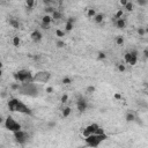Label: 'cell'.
<instances>
[{"mask_svg": "<svg viewBox=\"0 0 148 148\" xmlns=\"http://www.w3.org/2000/svg\"><path fill=\"white\" fill-rule=\"evenodd\" d=\"M13 44H14L15 46H19V44H20V38H19L18 36H15V37L13 38Z\"/></svg>", "mask_w": 148, "mask_h": 148, "instance_id": "obj_18", "label": "cell"}, {"mask_svg": "<svg viewBox=\"0 0 148 148\" xmlns=\"http://www.w3.org/2000/svg\"><path fill=\"white\" fill-rule=\"evenodd\" d=\"M125 8H126L128 12H130V11H132V9H133V4L127 1V3H126V5H125Z\"/></svg>", "mask_w": 148, "mask_h": 148, "instance_id": "obj_17", "label": "cell"}, {"mask_svg": "<svg viewBox=\"0 0 148 148\" xmlns=\"http://www.w3.org/2000/svg\"><path fill=\"white\" fill-rule=\"evenodd\" d=\"M98 127H100V126H98L97 124H91V125H88V126H87V127H84V128H83V131H82L83 137H84V138H87V137H89V135L95 134Z\"/></svg>", "mask_w": 148, "mask_h": 148, "instance_id": "obj_9", "label": "cell"}, {"mask_svg": "<svg viewBox=\"0 0 148 148\" xmlns=\"http://www.w3.org/2000/svg\"><path fill=\"white\" fill-rule=\"evenodd\" d=\"M11 24L14 26V28H19V23L16 21H14V20H11Z\"/></svg>", "mask_w": 148, "mask_h": 148, "instance_id": "obj_23", "label": "cell"}, {"mask_svg": "<svg viewBox=\"0 0 148 148\" xmlns=\"http://www.w3.org/2000/svg\"><path fill=\"white\" fill-rule=\"evenodd\" d=\"M56 34H57L59 37H61V36H64V35H65V34H64L63 31H60V30H57V31H56Z\"/></svg>", "mask_w": 148, "mask_h": 148, "instance_id": "obj_26", "label": "cell"}, {"mask_svg": "<svg viewBox=\"0 0 148 148\" xmlns=\"http://www.w3.org/2000/svg\"><path fill=\"white\" fill-rule=\"evenodd\" d=\"M70 82V79H64V83H68Z\"/></svg>", "mask_w": 148, "mask_h": 148, "instance_id": "obj_30", "label": "cell"}, {"mask_svg": "<svg viewBox=\"0 0 148 148\" xmlns=\"http://www.w3.org/2000/svg\"><path fill=\"white\" fill-rule=\"evenodd\" d=\"M13 134H14V139L16 140V142H19V143H21V145L26 143V142L28 141V139H29L28 132H26V131H23V130H21V131H19V132H15V133H13Z\"/></svg>", "mask_w": 148, "mask_h": 148, "instance_id": "obj_7", "label": "cell"}, {"mask_svg": "<svg viewBox=\"0 0 148 148\" xmlns=\"http://www.w3.org/2000/svg\"><path fill=\"white\" fill-rule=\"evenodd\" d=\"M3 122H4V118H3V117H1V116H0V124H1V123H3Z\"/></svg>", "mask_w": 148, "mask_h": 148, "instance_id": "obj_32", "label": "cell"}, {"mask_svg": "<svg viewBox=\"0 0 148 148\" xmlns=\"http://www.w3.org/2000/svg\"><path fill=\"white\" fill-rule=\"evenodd\" d=\"M5 127L6 130H8L9 132H19L22 130V126L19 122H16V119L13 117V116H7L5 118Z\"/></svg>", "mask_w": 148, "mask_h": 148, "instance_id": "obj_3", "label": "cell"}, {"mask_svg": "<svg viewBox=\"0 0 148 148\" xmlns=\"http://www.w3.org/2000/svg\"><path fill=\"white\" fill-rule=\"evenodd\" d=\"M95 15H96V13H95L94 9H89V11H88V16H89V18H94Z\"/></svg>", "mask_w": 148, "mask_h": 148, "instance_id": "obj_19", "label": "cell"}, {"mask_svg": "<svg viewBox=\"0 0 148 148\" xmlns=\"http://www.w3.org/2000/svg\"><path fill=\"white\" fill-rule=\"evenodd\" d=\"M72 28H73V23H72V20H70V21H67V23H66V30H72Z\"/></svg>", "mask_w": 148, "mask_h": 148, "instance_id": "obj_16", "label": "cell"}, {"mask_svg": "<svg viewBox=\"0 0 148 148\" xmlns=\"http://www.w3.org/2000/svg\"><path fill=\"white\" fill-rule=\"evenodd\" d=\"M34 1H32V0H29V1H27V6H29V7H32L34 6Z\"/></svg>", "mask_w": 148, "mask_h": 148, "instance_id": "obj_24", "label": "cell"}, {"mask_svg": "<svg viewBox=\"0 0 148 148\" xmlns=\"http://www.w3.org/2000/svg\"><path fill=\"white\" fill-rule=\"evenodd\" d=\"M57 45H58V47H63L65 44H64V42H61V41H59L58 43H57Z\"/></svg>", "mask_w": 148, "mask_h": 148, "instance_id": "obj_27", "label": "cell"}, {"mask_svg": "<svg viewBox=\"0 0 148 148\" xmlns=\"http://www.w3.org/2000/svg\"><path fill=\"white\" fill-rule=\"evenodd\" d=\"M116 26H117V28H120V29L125 28V20H124V19H118V20H116Z\"/></svg>", "mask_w": 148, "mask_h": 148, "instance_id": "obj_13", "label": "cell"}, {"mask_svg": "<svg viewBox=\"0 0 148 148\" xmlns=\"http://www.w3.org/2000/svg\"><path fill=\"white\" fill-rule=\"evenodd\" d=\"M8 109L12 112H19L23 115H31V110L21 101H19L18 98H12L8 102Z\"/></svg>", "mask_w": 148, "mask_h": 148, "instance_id": "obj_1", "label": "cell"}, {"mask_svg": "<svg viewBox=\"0 0 148 148\" xmlns=\"http://www.w3.org/2000/svg\"><path fill=\"white\" fill-rule=\"evenodd\" d=\"M137 60H138V52L137 51H130L125 55V63L127 65H135L137 64Z\"/></svg>", "mask_w": 148, "mask_h": 148, "instance_id": "obj_8", "label": "cell"}, {"mask_svg": "<svg viewBox=\"0 0 148 148\" xmlns=\"http://www.w3.org/2000/svg\"><path fill=\"white\" fill-rule=\"evenodd\" d=\"M76 104H78V109H79V111H81V112H82V111H84V110H86V108H87V104H86V102H84L83 100H80Z\"/></svg>", "mask_w": 148, "mask_h": 148, "instance_id": "obj_12", "label": "cell"}, {"mask_svg": "<svg viewBox=\"0 0 148 148\" xmlns=\"http://www.w3.org/2000/svg\"><path fill=\"white\" fill-rule=\"evenodd\" d=\"M66 101H67V96L65 95V96H63V98H61V102H63V103H65Z\"/></svg>", "mask_w": 148, "mask_h": 148, "instance_id": "obj_28", "label": "cell"}, {"mask_svg": "<svg viewBox=\"0 0 148 148\" xmlns=\"http://www.w3.org/2000/svg\"><path fill=\"white\" fill-rule=\"evenodd\" d=\"M123 42H124V41H123V38H122V37H118V38H117V44H118V45L123 44Z\"/></svg>", "mask_w": 148, "mask_h": 148, "instance_id": "obj_25", "label": "cell"}, {"mask_svg": "<svg viewBox=\"0 0 148 148\" xmlns=\"http://www.w3.org/2000/svg\"><path fill=\"white\" fill-rule=\"evenodd\" d=\"M122 15H123V11H118L117 14H116V16H115V19H116V20L122 19Z\"/></svg>", "mask_w": 148, "mask_h": 148, "instance_id": "obj_20", "label": "cell"}, {"mask_svg": "<svg viewBox=\"0 0 148 148\" xmlns=\"http://www.w3.org/2000/svg\"><path fill=\"white\" fill-rule=\"evenodd\" d=\"M21 91L22 94H26V95H36L38 93L37 90V87L34 82H28V83H23V86L21 87Z\"/></svg>", "mask_w": 148, "mask_h": 148, "instance_id": "obj_6", "label": "cell"}, {"mask_svg": "<svg viewBox=\"0 0 148 148\" xmlns=\"http://www.w3.org/2000/svg\"><path fill=\"white\" fill-rule=\"evenodd\" d=\"M118 70H119V71H122V72H123V71H125V67H124V66H123V65H120V66H119V67H118Z\"/></svg>", "mask_w": 148, "mask_h": 148, "instance_id": "obj_29", "label": "cell"}, {"mask_svg": "<svg viewBox=\"0 0 148 148\" xmlns=\"http://www.w3.org/2000/svg\"><path fill=\"white\" fill-rule=\"evenodd\" d=\"M42 22H43V27H46V28H47L49 24L52 22V18H51L50 15H45V16H43Z\"/></svg>", "mask_w": 148, "mask_h": 148, "instance_id": "obj_11", "label": "cell"}, {"mask_svg": "<svg viewBox=\"0 0 148 148\" xmlns=\"http://www.w3.org/2000/svg\"><path fill=\"white\" fill-rule=\"evenodd\" d=\"M126 120H128V122H132V120H134V116H133L132 114H128V115L126 116Z\"/></svg>", "mask_w": 148, "mask_h": 148, "instance_id": "obj_22", "label": "cell"}, {"mask_svg": "<svg viewBox=\"0 0 148 148\" xmlns=\"http://www.w3.org/2000/svg\"><path fill=\"white\" fill-rule=\"evenodd\" d=\"M95 21H96L97 23H101V22L103 21V15H102V14H97V15H95Z\"/></svg>", "mask_w": 148, "mask_h": 148, "instance_id": "obj_14", "label": "cell"}, {"mask_svg": "<svg viewBox=\"0 0 148 148\" xmlns=\"http://www.w3.org/2000/svg\"><path fill=\"white\" fill-rule=\"evenodd\" d=\"M116 98H122V96H120V95H118V94H117V95H116Z\"/></svg>", "mask_w": 148, "mask_h": 148, "instance_id": "obj_33", "label": "cell"}, {"mask_svg": "<svg viewBox=\"0 0 148 148\" xmlns=\"http://www.w3.org/2000/svg\"><path fill=\"white\" fill-rule=\"evenodd\" d=\"M30 37H31V39H32L34 42H39V41L42 39V34H41V31L35 30V31H32V32H31Z\"/></svg>", "mask_w": 148, "mask_h": 148, "instance_id": "obj_10", "label": "cell"}, {"mask_svg": "<svg viewBox=\"0 0 148 148\" xmlns=\"http://www.w3.org/2000/svg\"><path fill=\"white\" fill-rule=\"evenodd\" d=\"M51 78L50 72L46 71H39L32 75V82H38V83H46Z\"/></svg>", "mask_w": 148, "mask_h": 148, "instance_id": "obj_4", "label": "cell"}, {"mask_svg": "<svg viewBox=\"0 0 148 148\" xmlns=\"http://www.w3.org/2000/svg\"><path fill=\"white\" fill-rule=\"evenodd\" d=\"M143 32H145V31H143V30H142V29H139V34H141V35H142V34H143Z\"/></svg>", "mask_w": 148, "mask_h": 148, "instance_id": "obj_31", "label": "cell"}, {"mask_svg": "<svg viewBox=\"0 0 148 148\" xmlns=\"http://www.w3.org/2000/svg\"><path fill=\"white\" fill-rule=\"evenodd\" d=\"M1 67H3V64H1V63H0V68H1Z\"/></svg>", "mask_w": 148, "mask_h": 148, "instance_id": "obj_34", "label": "cell"}, {"mask_svg": "<svg viewBox=\"0 0 148 148\" xmlns=\"http://www.w3.org/2000/svg\"><path fill=\"white\" fill-rule=\"evenodd\" d=\"M1 73H3V72H1V70H0V75H1Z\"/></svg>", "mask_w": 148, "mask_h": 148, "instance_id": "obj_35", "label": "cell"}, {"mask_svg": "<svg viewBox=\"0 0 148 148\" xmlns=\"http://www.w3.org/2000/svg\"><path fill=\"white\" fill-rule=\"evenodd\" d=\"M109 137L105 133L104 134H93V135H89V137L84 138V142L90 148H97L103 141H105Z\"/></svg>", "mask_w": 148, "mask_h": 148, "instance_id": "obj_2", "label": "cell"}, {"mask_svg": "<svg viewBox=\"0 0 148 148\" xmlns=\"http://www.w3.org/2000/svg\"><path fill=\"white\" fill-rule=\"evenodd\" d=\"M15 79L20 82H23V83H28L30 81H32V75L30 74L29 71L27 70H21L19 71L16 74H15Z\"/></svg>", "mask_w": 148, "mask_h": 148, "instance_id": "obj_5", "label": "cell"}, {"mask_svg": "<svg viewBox=\"0 0 148 148\" xmlns=\"http://www.w3.org/2000/svg\"><path fill=\"white\" fill-rule=\"evenodd\" d=\"M63 114H64V116H65V117H67V116L71 114V109H70V108H66V109H64V112H63Z\"/></svg>", "mask_w": 148, "mask_h": 148, "instance_id": "obj_21", "label": "cell"}, {"mask_svg": "<svg viewBox=\"0 0 148 148\" xmlns=\"http://www.w3.org/2000/svg\"><path fill=\"white\" fill-rule=\"evenodd\" d=\"M60 16H61V14L59 13V12H53V15H52V20L55 19V20H58V19H60Z\"/></svg>", "mask_w": 148, "mask_h": 148, "instance_id": "obj_15", "label": "cell"}]
</instances>
